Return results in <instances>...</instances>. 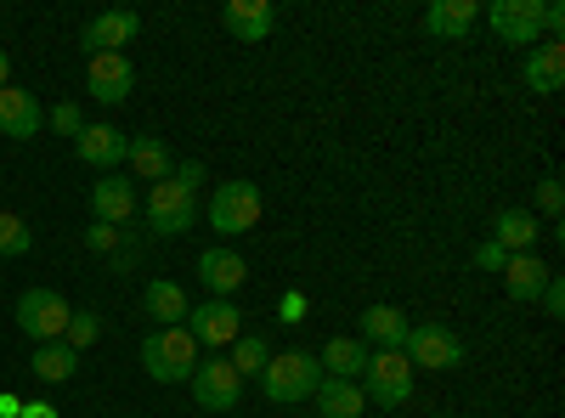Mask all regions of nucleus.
Here are the masks:
<instances>
[{"instance_id":"nucleus-1","label":"nucleus","mask_w":565,"mask_h":418,"mask_svg":"<svg viewBox=\"0 0 565 418\" xmlns=\"http://www.w3.org/2000/svg\"><path fill=\"white\" fill-rule=\"evenodd\" d=\"M199 340L186 329H153L148 340H141V367H148L153 385H186L199 367Z\"/></svg>"},{"instance_id":"nucleus-2","label":"nucleus","mask_w":565,"mask_h":418,"mask_svg":"<svg viewBox=\"0 0 565 418\" xmlns=\"http://www.w3.org/2000/svg\"><path fill=\"white\" fill-rule=\"evenodd\" d=\"M317 385H322V367H317V356H306V351H271L266 374H260V390H266V401H277V407L311 401Z\"/></svg>"},{"instance_id":"nucleus-3","label":"nucleus","mask_w":565,"mask_h":418,"mask_svg":"<svg viewBox=\"0 0 565 418\" xmlns=\"http://www.w3.org/2000/svg\"><path fill=\"white\" fill-rule=\"evenodd\" d=\"M356 385H362L367 407H402L413 396V362L402 351H367V367Z\"/></svg>"},{"instance_id":"nucleus-4","label":"nucleus","mask_w":565,"mask_h":418,"mask_svg":"<svg viewBox=\"0 0 565 418\" xmlns=\"http://www.w3.org/2000/svg\"><path fill=\"white\" fill-rule=\"evenodd\" d=\"M210 226L221 238H244V232L260 226V187L255 181H221L210 199Z\"/></svg>"},{"instance_id":"nucleus-5","label":"nucleus","mask_w":565,"mask_h":418,"mask_svg":"<svg viewBox=\"0 0 565 418\" xmlns=\"http://www.w3.org/2000/svg\"><path fill=\"white\" fill-rule=\"evenodd\" d=\"M402 356L413 367H430V374H452L463 362V340L447 329V322H413L407 340H402Z\"/></svg>"},{"instance_id":"nucleus-6","label":"nucleus","mask_w":565,"mask_h":418,"mask_svg":"<svg viewBox=\"0 0 565 418\" xmlns=\"http://www.w3.org/2000/svg\"><path fill=\"white\" fill-rule=\"evenodd\" d=\"M68 317H74V306H68L57 289H23V294H18V329H23L34 345L63 340Z\"/></svg>"},{"instance_id":"nucleus-7","label":"nucleus","mask_w":565,"mask_h":418,"mask_svg":"<svg viewBox=\"0 0 565 418\" xmlns=\"http://www.w3.org/2000/svg\"><path fill=\"white\" fill-rule=\"evenodd\" d=\"M181 329L199 340V351H232V340L244 334V311L232 306V300H204V306L186 311Z\"/></svg>"},{"instance_id":"nucleus-8","label":"nucleus","mask_w":565,"mask_h":418,"mask_svg":"<svg viewBox=\"0 0 565 418\" xmlns=\"http://www.w3.org/2000/svg\"><path fill=\"white\" fill-rule=\"evenodd\" d=\"M199 221V193L175 187V181H159V187L148 193V226L153 238H181V232H193Z\"/></svg>"},{"instance_id":"nucleus-9","label":"nucleus","mask_w":565,"mask_h":418,"mask_svg":"<svg viewBox=\"0 0 565 418\" xmlns=\"http://www.w3.org/2000/svg\"><path fill=\"white\" fill-rule=\"evenodd\" d=\"M186 390H193V401H199L204 412H232V407H238V396H244V379L232 374V362H226V356H210V362L193 367Z\"/></svg>"},{"instance_id":"nucleus-10","label":"nucleus","mask_w":565,"mask_h":418,"mask_svg":"<svg viewBox=\"0 0 565 418\" xmlns=\"http://www.w3.org/2000/svg\"><path fill=\"white\" fill-rule=\"evenodd\" d=\"M487 29L509 45H537L543 40V0H492Z\"/></svg>"},{"instance_id":"nucleus-11","label":"nucleus","mask_w":565,"mask_h":418,"mask_svg":"<svg viewBox=\"0 0 565 418\" xmlns=\"http://www.w3.org/2000/svg\"><path fill=\"white\" fill-rule=\"evenodd\" d=\"M85 90L97 97L103 108H119L130 90H136V68L125 52H103V57H90L85 63Z\"/></svg>"},{"instance_id":"nucleus-12","label":"nucleus","mask_w":565,"mask_h":418,"mask_svg":"<svg viewBox=\"0 0 565 418\" xmlns=\"http://www.w3.org/2000/svg\"><path fill=\"white\" fill-rule=\"evenodd\" d=\"M244 277H249V260L238 249H226V244H210L199 255V283L210 289V300H232L244 289Z\"/></svg>"},{"instance_id":"nucleus-13","label":"nucleus","mask_w":565,"mask_h":418,"mask_svg":"<svg viewBox=\"0 0 565 418\" xmlns=\"http://www.w3.org/2000/svg\"><path fill=\"white\" fill-rule=\"evenodd\" d=\"M221 29L244 45H260L271 29H277V7L271 0H226L221 7Z\"/></svg>"},{"instance_id":"nucleus-14","label":"nucleus","mask_w":565,"mask_h":418,"mask_svg":"<svg viewBox=\"0 0 565 418\" xmlns=\"http://www.w3.org/2000/svg\"><path fill=\"white\" fill-rule=\"evenodd\" d=\"M74 148H79V164H90V170H114V164H125V148H130V136L119 130V125H85L79 136H74Z\"/></svg>"},{"instance_id":"nucleus-15","label":"nucleus","mask_w":565,"mask_h":418,"mask_svg":"<svg viewBox=\"0 0 565 418\" xmlns=\"http://www.w3.org/2000/svg\"><path fill=\"white\" fill-rule=\"evenodd\" d=\"M40 130H45V108L34 103V90H18V85L0 90V136L29 142V136H40Z\"/></svg>"},{"instance_id":"nucleus-16","label":"nucleus","mask_w":565,"mask_h":418,"mask_svg":"<svg viewBox=\"0 0 565 418\" xmlns=\"http://www.w3.org/2000/svg\"><path fill=\"white\" fill-rule=\"evenodd\" d=\"M141 34V18L136 12H97L85 23V52L103 57V52H125V45Z\"/></svg>"},{"instance_id":"nucleus-17","label":"nucleus","mask_w":565,"mask_h":418,"mask_svg":"<svg viewBox=\"0 0 565 418\" xmlns=\"http://www.w3.org/2000/svg\"><path fill=\"white\" fill-rule=\"evenodd\" d=\"M548 277H554V271L537 260V249H532V255H509V260H503V289H509V300H514V306H537V294L548 289Z\"/></svg>"},{"instance_id":"nucleus-18","label":"nucleus","mask_w":565,"mask_h":418,"mask_svg":"<svg viewBox=\"0 0 565 418\" xmlns=\"http://www.w3.org/2000/svg\"><path fill=\"white\" fill-rule=\"evenodd\" d=\"M521 79L537 90V97H554V90L565 85V45L548 40V45H532L526 63H521Z\"/></svg>"},{"instance_id":"nucleus-19","label":"nucleus","mask_w":565,"mask_h":418,"mask_svg":"<svg viewBox=\"0 0 565 418\" xmlns=\"http://www.w3.org/2000/svg\"><path fill=\"white\" fill-rule=\"evenodd\" d=\"M141 311L153 317V329H181L193 306H186V289H181V283H170V277H153V283L141 289Z\"/></svg>"},{"instance_id":"nucleus-20","label":"nucleus","mask_w":565,"mask_h":418,"mask_svg":"<svg viewBox=\"0 0 565 418\" xmlns=\"http://www.w3.org/2000/svg\"><path fill=\"white\" fill-rule=\"evenodd\" d=\"M537 215L532 210H498L492 215V244L503 249V255H532L537 249Z\"/></svg>"},{"instance_id":"nucleus-21","label":"nucleus","mask_w":565,"mask_h":418,"mask_svg":"<svg viewBox=\"0 0 565 418\" xmlns=\"http://www.w3.org/2000/svg\"><path fill=\"white\" fill-rule=\"evenodd\" d=\"M90 215H97L103 226H125L136 215V187L125 175H103L97 187H90Z\"/></svg>"},{"instance_id":"nucleus-22","label":"nucleus","mask_w":565,"mask_h":418,"mask_svg":"<svg viewBox=\"0 0 565 418\" xmlns=\"http://www.w3.org/2000/svg\"><path fill=\"white\" fill-rule=\"evenodd\" d=\"M407 311L402 306H367L362 311V345H380V351H402V340H407Z\"/></svg>"},{"instance_id":"nucleus-23","label":"nucleus","mask_w":565,"mask_h":418,"mask_svg":"<svg viewBox=\"0 0 565 418\" xmlns=\"http://www.w3.org/2000/svg\"><path fill=\"white\" fill-rule=\"evenodd\" d=\"M481 7L476 0H436L430 12H424V34H436V40H463L469 29H476Z\"/></svg>"},{"instance_id":"nucleus-24","label":"nucleus","mask_w":565,"mask_h":418,"mask_svg":"<svg viewBox=\"0 0 565 418\" xmlns=\"http://www.w3.org/2000/svg\"><path fill=\"white\" fill-rule=\"evenodd\" d=\"M125 164L141 175V181H170V170H175V159H170V148H164V136H130V148H125Z\"/></svg>"},{"instance_id":"nucleus-25","label":"nucleus","mask_w":565,"mask_h":418,"mask_svg":"<svg viewBox=\"0 0 565 418\" xmlns=\"http://www.w3.org/2000/svg\"><path fill=\"white\" fill-rule=\"evenodd\" d=\"M317 367H322V379H362V367H367V345H362V340H351V334H334V340L322 345Z\"/></svg>"},{"instance_id":"nucleus-26","label":"nucleus","mask_w":565,"mask_h":418,"mask_svg":"<svg viewBox=\"0 0 565 418\" xmlns=\"http://www.w3.org/2000/svg\"><path fill=\"white\" fill-rule=\"evenodd\" d=\"M311 401H317L322 418H362V412H367V396H362L356 379H322Z\"/></svg>"},{"instance_id":"nucleus-27","label":"nucleus","mask_w":565,"mask_h":418,"mask_svg":"<svg viewBox=\"0 0 565 418\" xmlns=\"http://www.w3.org/2000/svg\"><path fill=\"white\" fill-rule=\"evenodd\" d=\"M74 374H79V351H68L63 340L34 345V379H45V385H68Z\"/></svg>"},{"instance_id":"nucleus-28","label":"nucleus","mask_w":565,"mask_h":418,"mask_svg":"<svg viewBox=\"0 0 565 418\" xmlns=\"http://www.w3.org/2000/svg\"><path fill=\"white\" fill-rule=\"evenodd\" d=\"M226 362H232V374H238V379H260L266 362H271V340H266V334H238Z\"/></svg>"},{"instance_id":"nucleus-29","label":"nucleus","mask_w":565,"mask_h":418,"mask_svg":"<svg viewBox=\"0 0 565 418\" xmlns=\"http://www.w3.org/2000/svg\"><path fill=\"white\" fill-rule=\"evenodd\" d=\"M34 249V226L23 221V215H12V210H0V255H29Z\"/></svg>"},{"instance_id":"nucleus-30","label":"nucleus","mask_w":565,"mask_h":418,"mask_svg":"<svg viewBox=\"0 0 565 418\" xmlns=\"http://www.w3.org/2000/svg\"><path fill=\"white\" fill-rule=\"evenodd\" d=\"M97 340H103V317H97V311H74L68 329H63V345H68V351H90Z\"/></svg>"},{"instance_id":"nucleus-31","label":"nucleus","mask_w":565,"mask_h":418,"mask_svg":"<svg viewBox=\"0 0 565 418\" xmlns=\"http://www.w3.org/2000/svg\"><path fill=\"white\" fill-rule=\"evenodd\" d=\"M45 125H52L57 136H79L85 130V114H79V103H57L52 114H45Z\"/></svg>"},{"instance_id":"nucleus-32","label":"nucleus","mask_w":565,"mask_h":418,"mask_svg":"<svg viewBox=\"0 0 565 418\" xmlns=\"http://www.w3.org/2000/svg\"><path fill=\"white\" fill-rule=\"evenodd\" d=\"M85 249H97V255H119V226H85Z\"/></svg>"},{"instance_id":"nucleus-33","label":"nucleus","mask_w":565,"mask_h":418,"mask_svg":"<svg viewBox=\"0 0 565 418\" xmlns=\"http://www.w3.org/2000/svg\"><path fill=\"white\" fill-rule=\"evenodd\" d=\"M170 181H175V187H186V193H199L210 175H204V164H199V159H186V164H175V170H170Z\"/></svg>"},{"instance_id":"nucleus-34","label":"nucleus","mask_w":565,"mask_h":418,"mask_svg":"<svg viewBox=\"0 0 565 418\" xmlns=\"http://www.w3.org/2000/svg\"><path fill=\"white\" fill-rule=\"evenodd\" d=\"M537 204H543V215H559V210H565V187H559V175H548L543 187H537Z\"/></svg>"},{"instance_id":"nucleus-35","label":"nucleus","mask_w":565,"mask_h":418,"mask_svg":"<svg viewBox=\"0 0 565 418\" xmlns=\"http://www.w3.org/2000/svg\"><path fill=\"white\" fill-rule=\"evenodd\" d=\"M537 306H543L548 317H565V283H559V277H548V289L537 294Z\"/></svg>"},{"instance_id":"nucleus-36","label":"nucleus","mask_w":565,"mask_h":418,"mask_svg":"<svg viewBox=\"0 0 565 418\" xmlns=\"http://www.w3.org/2000/svg\"><path fill=\"white\" fill-rule=\"evenodd\" d=\"M277 317H282V322H306V294H300V289H289V294L277 300Z\"/></svg>"},{"instance_id":"nucleus-37","label":"nucleus","mask_w":565,"mask_h":418,"mask_svg":"<svg viewBox=\"0 0 565 418\" xmlns=\"http://www.w3.org/2000/svg\"><path fill=\"white\" fill-rule=\"evenodd\" d=\"M503 260H509V255H503L492 238H487V244H476V266H481V271H503Z\"/></svg>"},{"instance_id":"nucleus-38","label":"nucleus","mask_w":565,"mask_h":418,"mask_svg":"<svg viewBox=\"0 0 565 418\" xmlns=\"http://www.w3.org/2000/svg\"><path fill=\"white\" fill-rule=\"evenodd\" d=\"M559 29H565V7H559V0H543V34L559 40Z\"/></svg>"},{"instance_id":"nucleus-39","label":"nucleus","mask_w":565,"mask_h":418,"mask_svg":"<svg viewBox=\"0 0 565 418\" xmlns=\"http://www.w3.org/2000/svg\"><path fill=\"white\" fill-rule=\"evenodd\" d=\"M18 418H57V407H52V401H23Z\"/></svg>"},{"instance_id":"nucleus-40","label":"nucleus","mask_w":565,"mask_h":418,"mask_svg":"<svg viewBox=\"0 0 565 418\" xmlns=\"http://www.w3.org/2000/svg\"><path fill=\"white\" fill-rule=\"evenodd\" d=\"M18 412H23V401H18V396H0V418H18Z\"/></svg>"},{"instance_id":"nucleus-41","label":"nucleus","mask_w":565,"mask_h":418,"mask_svg":"<svg viewBox=\"0 0 565 418\" xmlns=\"http://www.w3.org/2000/svg\"><path fill=\"white\" fill-rule=\"evenodd\" d=\"M7 85H12V57L0 52V90H7Z\"/></svg>"},{"instance_id":"nucleus-42","label":"nucleus","mask_w":565,"mask_h":418,"mask_svg":"<svg viewBox=\"0 0 565 418\" xmlns=\"http://www.w3.org/2000/svg\"><path fill=\"white\" fill-rule=\"evenodd\" d=\"M436 418H452V412H436Z\"/></svg>"}]
</instances>
